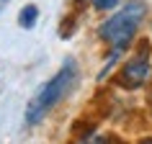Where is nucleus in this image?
<instances>
[{
  "mask_svg": "<svg viewBox=\"0 0 152 144\" xmlns=\"http://www.w3.org/2000/svg\"><path fill=\"white\" fill-rule=\"evenodd\" d=\"M150 75H152L150 54L147 52H139L137 57H132L121 67V72L116 75V85H121V88H126V90H137V88H142V85H147Z\"/></svg>",
  "mask_w": 152,
  "mask_h": 144,
  "instance_id": "7ed1b4c3",
  "label": "nucleus"
},
{
  "mask_svg": "<svg viewBox=\"0 0 152 144\" xmlns=\"http://www.w3.org/2000/svg\"><path fill=\"white\" fill-rule=\"evenodd\" d=\"M139 144H152V139H142V142H139Z\"/></svg>",
  "mask_w": 152,
  "mask_h": 144,
  "instance_id": "6e6552de",
  "label": "nucleus"
},
{
  "mask_svg": "<svg viewBox=\"0 0 152 144\" xmlns=\"http://www.w3.org/2000/svg\"><path fill=\"white\" fill-rule=\"evenodd\" d=\"M36 21H39V8H36L34 3L26 5V8H21V13H18V26H21V28H34Z\"/></svg>",
  "mask_w": 152,
  "mask_h": 144,
  "instance_id": "20e7f679",
  "label": "nucleus"
},
{
  "mask_svg": "<svg viewBox=\"0 0 152 144\" xmlns=\"http://www.w3.org/2000/svg\"><path fill=\"white\" fill-rule=\"evenodd\" d=\"M72 3H80V0H72Z\"/></svg>",
  "mask_w": 152,
  "mask_h": 144,
  "instance_id": "1a4fd4ad",
  "label": "nucleus"
},
{
  "mask_svg": "<svg viewBox=\"0 0 152 144\" xmlns=\"http://www.w3.org/2000/svg\"><path fill=\"white\" fill-rule=\"evenodd\" d=\"M144 16H147V5H144L142 0H129L126 5H124V10L113 13L108 21L101 23L98 36H101L106 44H111L113 49H121V52H124V49L134 41L137 28H139V23L144 21Z\"/></svg>",
  "mask_w": 152,
  "mask_h": 144,
  "instance_id": "f03ea898",
  "label": "nucleus"
},
{
  "mask_svg": "<svg viewBox=\"0 0 152 144\" xmlns=\"http://www.w3.org/2000/svg\"><path fill=\"white\" fill-rule=\"evenodd\" d=\"M75 85H77V64L70 59V62L62 64V70L57 72L52 80L44 82L34 93V98L26 105V124H39L59 100H64V98L70 95Z\"/></svg>",
  "mask_w": 152,
  "mask_h": 144,
  "instance_id": "f257e3e1",
  "label": "nucleus"
},
{
  "mask_svg": "<svg viewBox=\"0 0 152 144\" xmlns=\"http://www.w3.org/2000/svg\"><path fill=\"white\" fill-rule=\"evenodd\" d=\"M80 144H116L113 139H108V136H98V134H90V136H85Z\"/></svg>",
  "mask_w": 152,
  "mask_h": 144,
  "instance_id": "423d86ee",
  "label": "nucleus"
},
{
  "mask_svg": "<svg viewBox=\"0 0 152 144\" xmlns=\"http://www.w3.org/2000/svg\"><path fill=\"white\" fill-rule=\"evenodd\" d=\"M90 3H93L96 10H113L119 5V0H90Z\"/></svg>",
  "mask_w": 152,
  "mask_h": 144,
  "instance_id": "39448f33",
  "label": "nucleus"
},
{
  "mask_svg": "<svg viewBox=\"0 0 152 144\" xmlns=\"http://www.w3.org/2000/svg\"><path fill=\"white\" fill-rule=\"evenodd\" d=\"M147 100H150V108H152V88H150V95H147Z\"/></svg>",
  "mask_w": 152,
  "mask_h": 144,
  "instance_id": "0eeeda50",
  "label": "nucleus"
}]
</instances>
